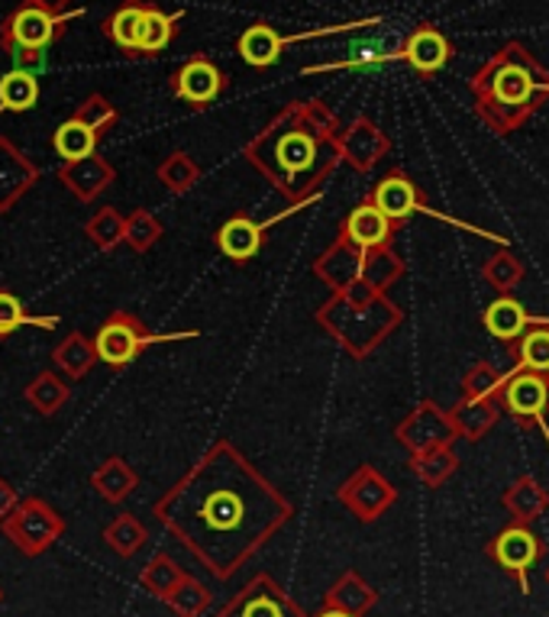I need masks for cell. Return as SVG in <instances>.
Instances as JSON below:
<instances>
[{"label": "cell", "instance_id": "cell-23", "mask_svg": "<svg viewBox=\"0 0 549 617\" xmlns=\"http://www.w3.org/2000/svg\"><path fill=\"white\" fill-rule=\"evenodd\" d=\"M376 602H379L376 588L366 585L356 573H346V576L339 578L337 585L327 592V608H337V611H346V615L352 617H362L369 608H376Z\"/></svg>", "mask_w": 549, "mask_h": 617}, {"label": "cell", "instance_id": "cell-20", "mask_svg": "<svg viewBox=\"0 0 549 617\" xmlns=\"http://www.w3.org/2000/svg\"><path fill=\"white\" fill-rule=\"evenodd\" d=\"M384 153H388L384 133L372 121H366V117L356 121V124L346 129V136H342V156L356 165V168H362V171L379 163Z\"/></svg>", "mask_w": 549, "mask_h": 617}, {"label": "cell", "instance_id": "cell-8", "mask_svg": "<svg viewBox=\"0 0 549 617\" xmlns=\"http://www.w3.org/2000/svg\"><path fill=\"white\" fill-rule=\"evenodd\" d=\"M217 617H304L295 602L268 576H255L236 598H230Z\"/></svg>", "mask_w": 549, "mask_h": 617}, {"label": "cell", "instance_id": "cell-38", "mask_svg": "<svg viewBox=\"0 0 549 617\" xmlns=\"http://www.w3.org/2000/svg\"><path fill=\"white\" fill-rule=\"evenodd\" d=\"M30 3L43 7V10H52V13H65V7H68L72 0H30Z\"/></svg>", "mask_w": 549, "mask_h": 617}, {"label": "cell", "instance_id": "cell-34", "mask_svg": "<svg viewBox=\"0 0 549 617\" xmlns=\"http://www.w3.org/2000/svg\"><path fill=\"white\" fill-rule=\"evenodd\" d=\"M104 540L120 553V556H133L142 543H146V531L139 521H133L129 514H120L107 531H104Z\"/></svg>", "mask_w": 549, "mask_h": 617}, {"label": "cell", "instance_id": "cell-12", "mask_svg": "<svg viewBox=\"0 0 549 617\" xmlns=\"http://www.w3.org/2000/svg\"><path fill=\"white\" fill-rule=\"evenodd\" d=\"M391 237H394V223L369 198L359 207H352V213L342 220V247L356 249V252L388 249Z\"/></svg>", "mask_w": 549, "mask_h": 617}, {"label": "cell", "instance_id": "cell-24", "mask_svg": "<svg viewBox=\"0 0 549 617\" xmlns=\"http://www.w3.org/2000/svg\"><path fill=\"white\" fill-rule=\"evenodd\" d=\"M97 139H101V136H97L91 126L82 124L78 117H72V121H65V124L55 129L52 146H55V153H59L65 163H85V159L94 156Z\"/></svg>", "mask_w": 549, "mask_h": 617}, {"label": "cell", "instance_id": "cell-31", "mask_svg": "<svg viewBox=\"0 0 549 617\" xmlns=\"http://www.w3.org/2000/svg\"><path fill=\"white\" fill-rule=\"evenodd\" d=\"M394 55H401V45H394V40H384V36H372V40L356 42L349 49L346 65L349 69H376V65H384Z\"/></svg>", "mask_w": 549, "mask_h": 617}, {"label": "cell", "instance_id": "cell-7", "mask_svg": "<svg viewBox=\"0 0 549 617\" xmlns=\"http://www.w3.org/2000/svg\"><path fill=\"white\" fill-rule=\"evenodd\" d=\"M488 556L527 592V573L543 560V540L527 524H510L488 543Z\"/></svg>", "mask_w": 549, "mask_h": 617}, {"label": "cell", "instance_id": "cell-32", "mask_svg": "<svg viewBox=\"0 0 549 617\" xmlns=\"http://www.w3.org/2000/svg\"><path fill=\"white\" fill-rule=\"evenodd\" d=\"M27 324L52 330L59 324V317H33V314L23 311V304L10 291H0V336H10L13 330L27 327Z\"/></svg>", "mask_w": 549, "mask_h": 617}, {"label": "cell", "instance_id": "cell-33", "mask_svg": "<svg viewBox=\"0 0 549 617\" xmlns=\"http://www.w3.org/2000/svg\"><path fill=\"white\" fill-rule=\"evenodd\" d=\"M94 485L101 489V494H104L107 501H124V498L133 492V485H136V475L127 472V466H124L120 459H110V462H104V469L97 472Z\"/></svg>", "mask_w": 549, "mask_h": 617}, {"label": "cell", "instance_id": "cell-5", "mask_svg": "<svg viewBox=\"0 0 549 617\" xmlns=\"http://www.w3.org/2000/svg\"><path fill=\"white\" fill-rule=\"evenodd\" d=\"M188 339V336H198V333H169V336H156V333H149V330L139 324V317H133V314H114L101 333L94 336V356L101 359V363H107V366H114V369H124L127 363H133L146 346H152V343H162V339Z\"/></svg>", "mask_w": 549, "mask_h": 617}, {"label": "cell", "instance_id": "cell-30", "mask_svg": "<svg viewBox=\"0 0 549 617\" xmlns=\"http://www.w3.org/2000/svg\"><path fill=\"white\" fill-rule=\"evenodd\" d=\"M507 375L502 369H495L492 363H475L472 369L465 372L463 378V398L468 401H478V398H495L502 395Z\"/></svg>", "mask_w": 549, "mask_h": 617}, {"label": "cell", "instance_id": "cell-35", "mask_svg": "<svg viewBox=\"0 0 549 617\" xmlns=\"http://www.w3.org/2000/svg\"><path fill=\"white\" fill-rule=\"evenodd\" d=\"M166 602H169L171 608H175L181 617H194L208 608V588L198 585L194 578L184 576L175 588H171V595L166 598Z\"/></svg>", "mask_w": 549, "mask_h": 617}, {"label": "cell", "instance_id": "cell-4", "mask_svg": "<svg viewBox=\"0 0 549 617\" xmlns=\"http://www.w3.org/2000/svg\"><path fill=\"white\" fill-rule=\"evenodd\" d=\"M85 10H72V13H52L43 10L36 3H23L20 10H13L3 23H0V45L3 52H20V49H30V52H49L52 42H59L65 36L68 23L78 20Z\"/></svg>", "mask_w": 549, "mask_h": 617}, {"label": "cell", "instance_id": "cell-21", "mask_svg": "<svg viewBox=\"0 0 549 617\" xmlns=\"http://www.w3.org/2000/svg\"><path fill=\"white\" fill-rule=\"evenodd\" d=\"M498 417H502V405H498L495 398H478V401L463 398V401L450 411V420H453L456 433H460L463 440H468V443L482 440V437L498 423Z\"/></svg>", "mask_w": 549, "mask_h": 617}, {"label": "cell", "instance_id": "cell-19", "mask_svg": "<svg viewBox=\"0 0 549 617\" xmlns=\"http://www.w3.org/2000/svg\"><path fill=\"white\" fill-rule=\"evenodd\" d=\"M217 247L233 262H250L253 255H258V249L265 247V227L253 223L250 217H233L220 227Z\"/></svg>", "mask_w": 549, "mask_h": 617}, {"label": "cell", "instance_id": "cell-22", "mask_svg": "<svg viewBox=\"0 0 549 617\" xmlns=\"http://www.w3.org/2000/svg\"><path fill=\"white\" fill-rule=\"evenodd\" d=\"M240 55L246 65L253 69H268L282 59V49H285V36L268 27V23H253L250 30H243V36L236 42Z\"/></svg>", "mask_w": 549, "mask_h": 617}, {"label": "cell", "instance_id": "cell-14", "mask_svg": "<svg viewBox=\"0 0 549 617\" xmlns=\"http://www.w3.org/2000/svg\"><path fill=\"white\" fill-rule=\"evenodd\" d=\"M369 201L379 207L381 213H384L394 227L404 223V220H411L423 205L418 185H414L404 171H388L379 185H376V191L369 195Z\"/></svg>", "mask_w": 549, "mask_h": 617}, {"label": "cell", "instance_id": "cell-28", "mask_svg": "<svg viewBox=\"0 0 549 617\" xmlns=\"http://www.w3.org/2000/svg\"><path fill=\"white\" fill-rule=\"evenodd\" d=\"M524 275H527V269H524V262H520L510 249H498V252L482 265V279L498 291V294H510V291L524 282Z\"/></svg>", "mask_w": 549, "mask_h": 617}, {"label": "cell", "instance_id": "cell-2", "mask_svg": "<svg viewBox=\"0 0 549 617\" xmlns=\"http://www.w3.org/2000/svg\"><path fill=\"white\" fill-rule=\"evenodd\" d=\"M468 84L475 94V114L498 136L520 129L549 97V72L520 42L498 49Z\"/></svg>", "mask_w": 549, "mask_h": 617}, {"label": "cell", "instance_id": "cell-25", "mask_svg": "<svg viewBox=\"0 0 549 617\" xmlns=\"http://www.w3.org/2000/svg\"><path fill=\"white\" fill-rule=\"evenodd\" d=\"M36 101H40V79L36 75L13 69L0 79V111L23 114V111L36 107Z\"/></svg>", "mask_w": 549, "mask_h": 617}, {"label": "cell", "instance_id": "cell-3", "mask_svg": "<svg viewBox=\"0 0 549 617\" xmlns=\"http://www.w3.org/2000/svg\"><path fill=\"white\" fill-rule=\"evenodd\" d=\"M320 156H324V139L300 124L297 107L282 111L275 117V124L250 146V159L262 171H268L282 188H288V181H295L300 175H307L310 168H317Z\"/></svg>", "mask_w": 549, "mask_h": 617}, {"label": "cell", "instance_id": "cell-11", "mask_svg": "<svg viewBox=\"0 0 549 617\" xmlns=\"http://www.w3.org/2000/svg\"><path fill=\"white\" fill-rule=\"evenodd\" d=\"M3 531L13 536V543L23 553H43L45 546L62 534V521H59V514H52L40 501H30L17 514H10Z\"/></svg>", "mask_w": 549, "mask_h": 617}, {"label": "cell", "instance_id": "cell-18", "mask_svg": "<svg viewBox=\"0 0 549 617\" xmlns=\"http://www.w3.org/2000/svg\"><path fill=\"white\" fill-rule=\"evenodd\" d=\"M181 20H184V13H162L159 7L146 3L142 7V20H139V36H136L133 59H149V55H159L162 49H169V42L175 40Z\"/></svg>", "mask_w": 549, "mask_h": 617}, {"label": "cell", "instance_id": "cell-10", "mask_svg": "<svg viewBox=\"0 0 549 617\" xmlns=\"http://www.w3.org/2000/svg\"><path fill=\"white\" fill-rule=\"evenodd\" d=\"M401 443L411 450V453H426V450H436V447H453V440L460 437L453 420H450V411H443L440 405L433 401H423L418 411L411 414L401 430H398Z\"/></svg>", "mask_w": 549, "mask_h": 617}, {"label": "cell", "instance_id": "cell-37", "mask_svg": "<svg viewBox=\"0 0 549 617\" xmlns=\"http://www.w3.org/2000/svg\"><path fill=\"white\" fill-rule=\"evenodd\" d=\"M82 124H87L97 136H104L110 126L117 124V111L110 107V101L107 97H101V94H91L85 104L78 107V114H75Z\"/></svg>", "mask_w": 549, "mask_h": 617}, {"label": "cell", "instance_id": "cell-1", "mask_svg": "<svg viewBox=\"0 0 549 617\" xmlns=\"http://www.w3.org/2000/svg\"><path fill=\"white\" fill-rule=\"evenodd\" d=\"M204 469L211 472L208 459ZM156 511L217 578L233 576L292 517V504L253 475L243 459H236V469H213L211 479L198 469Z\"/></svg>", "mask_w": 549, "mask_h": 617}, {"label": "cell", "instance_id": "cell-17", "mask_svg": "<svg viewBox=\"0 0 549 617\" xmlns=\"http://www.w3.org/2000/svg\"><path fill=\"white\" fill-rule=\"evenodd\" d=\"M482 324H485V330H488L502 346H507V349H514L517 339L534 327V321H530V314L524 311V304L514 301L510 294H502L498 301L488 304V311L482 314Z\"/></svg>", "mask_w": 549, "mask_h": 617}, {"label": "cell", "instance_id": "cell-39", "mask_svg": "<svg viewBox=\"0 0 549 617\" xmlns=\"http://www.w3.org/2000/svg\"><path fill=\"white\" fill-rule=\"evenodd\" d=\"M317 617H352V615H346V611H337V608H324V611H320Z\"/></svg>", "mask_w": 549, "mask_h": 617}, {"label": "cell", "instance_id": "cell-27", "mask_svg": "<svg viewBox=\"0 0 549 617\" xmlns=\"http://www.w3.org/2000/svg\"><path fill=\"white\" fill-rule=\"evenodd\" d=\"M510 353L517 356V369L537 372V375H547L549 378V327L534 324L517 339V346Z\"/></svg>", "mask_w": 549, "mask_h": 617}, {"label": "cell", "instance_id": "cell-13", "mask_svg": "<svg viewBox=\"0 0 549 617\" xmlns=\"http://www.w3.org/2000/svg\"><path fill=\"white\" fill-rule=\"evenodd\" d=\"M339 498L346 501V508L352 514H359V521H376L379 514H384L394 504V489L381 479L376 469H362L346 482Z\"/></svg>", "mask_w": 549, "mask_h": 617}, {"label": "cell", "instance_id": "cell-6", "mask_svg": "<svg viewBox=\"0 0 549 617\" xmlns=\"http://www.w3.org/2000/svg\"><path fill=\"white\" fill-rule=\"evenodd\" d=\"M498 405L524 430H540L549 414V378L537 372L514 369L507 375Z\"/></svg>", "mask_w": 549, "mask_h": 617}, {"label": "cell", "instance_id": "cell-29", "mask_svg": "<svg viewBox=\"0 0 549 617\" xmlns=\"http://www.w3.org/2000/svg\"><path fill=\"white\" fill-rule=\"evenodd\" d=\"M456 469H460V456L453 453V447H436V450L414 456V472H418L423 485H430V489L443 485Z\"/></svg>", "mask_w": 549, "mask_h": 617}, {"label": "cell", "instance_id": "cell-16", "mask_svg": "<svg viewBox=\"0 0 549 617\" xmlns=\"http://www.w3.org/2000/svg\"><path fill=\"white\" fill-rule=\"evenodd\" d=\"M502 508L510 514V524H527L530 527L537 517H543L549 511V492L534 475H520L502 494Z\"/></svg>", "mask_w": 549, "mask_h": 617}, {"label": "cell", "instance_id": "cell-40", "mask_svg": "<svg viewBox=\"0 0 549 617\" xmlns=\"http://www.w3.org/2000/svg\"><path fill=\"white\" fill-rule=\"evenodd\" d=\"M547 585H549V566H547Z\"/></svg>", "mask_w": 549, "mask_h": 617}, {"label": "cell", "instance_id": "cell-9", "mask_svg": "<svg viewBox=\"0 0 549 617\" xmlns=\"http://www.w3.org/2000/svg\"><path fill=\"white\" fill-rule=\"evenodd\" d=\"M230 87V79L213 65L211 59L194 55L171 75V94L188 107H211L213 101Z\"/></svg>", "mask_w": 549, "mask_h": 617}, {"label": "cell", "instance_id": "cell-36", "mask_svg": "<svg viewBox=\"0 0 549 617\" xmlns=\"http://www.w3.org/2000/svg\"><path fill=\"white\" fill-rule=\"evenodd\" d=\"M181 569L171 563L169 556H156L149 566H146V573H142V585L152 592V595H159V598H169L171 588L181 582Z\"/></svg>", "mask_w": 549, "mask_h": 617}, {"label": "cell", "instance_id": "cell-26", "mask_svg": "<svg viewBox=\"0 0 549 617\" xmlns=\"http://www.w3.org/2000/svg\"><path fill=\"white\" fill-rule=\"evenodd\" d=\"M142 7H146V0H127L124 7L114 10L110 20H104V36L114 42L120 52H127L129 59H133V52H136V36H139Z\"/></svg>", "mask_w": 549, "mask_h": 617}, {"label": "cell", "instance_id": "cell-15", "mask_svg": "<svg viewBox=\"0 0 549 617\" xmlns=\"http://www.w3.org/2000/svg\"><path fill=\"white\" fill-rule=\"evenodd\" d=\"M453 55V45L450 40L436 30V27H418L408 40L401 42V59L418 72V75H436L446 69Z\"/></svg>", "mask_w": 549, "mask_h": 617}]
</instances>
